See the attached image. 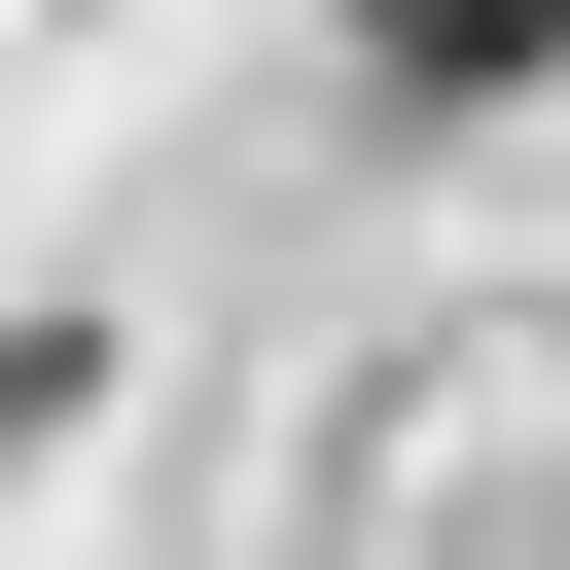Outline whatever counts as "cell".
<instances>
[{
  "instance_id": "1",
  "label": "cell",
  "mask_w": 570,
  "mask_h": 570,
  "mask_svg": "<svg viewBox=\"0 0 570 570\" xmlns=\"http://www.w3.org/2000/svg\"><path fill=\"white\" fill-rule=\"evenodd\" d=\"M321 36H356L392 107H534V71H570V0H321Z\"/></svg>"
},
{
  "instance_id": "2",
  "label": "cell",
  "mask_w": 570,
  "mask_h": 570,
  "mask_svg": "<svg viewBox=\"0 0 570 570\" xmlns=\"http://www.w3.org/2000/svg\"><path fill=\"white\" fill-rule=\"evenodd\" d=\"M71 392H107V321H0V463H71Z\"/></svg>"
}]
</instances>
